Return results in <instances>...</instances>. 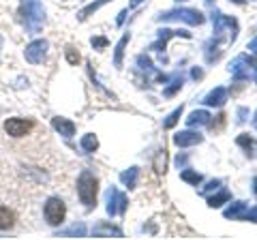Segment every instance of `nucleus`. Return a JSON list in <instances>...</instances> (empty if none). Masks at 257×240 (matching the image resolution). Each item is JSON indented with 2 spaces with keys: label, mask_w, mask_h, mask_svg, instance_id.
Masks as SVG:
<instances>
[{
  "label": "nucleus",
  "mask_w": 257,
  "mask_h": 240,
  "mask_svg": "<svg viewBox=\"0 0 257 240\" xmlns=\"http://www.w3.org/2000/svg\"><path fill=\"white\" fill-rule=\"evenodd\" d=\"M22 22L26 26L28 35L41 33L43 24H45V9L41 5V0H22Z\"/></svg>",
  "instance_id": "nucleus-1"
},
{
  "label": "nucleus",
  "mask_w": 257,
  "mask_h": 240,
  "mask_svg": "<svg viewBox=\"0 0 257 240\" xmlns=\"http://www.w3.org/2000/svg\"><path fill=\"white\" fill-rule=\"evenodd\" d=\"M212 28H214V41L219 43H234L238 37V22L231 15L225 13H214L212 15Z\"/></svg>",
  "instance_id": "nucleus-2"
},
{
  "label": "nucleus",
  "mask_w": 257,
  "mask_h": 240,
  "mask_svg": "<svg viewBox=\"0 0 257 240\" xmlns=\"http://www.w3.org/2000/svg\"><path fill=\"white\" fill-rule=\"evenodd\" d=\"M96 191H99V180L90 170H82L77 178V195L82 199V204L90 210L96 204Z\"/></svg>",
  "instance_id": "nucleus-3"
},
{
  "label": "nucleus",
  "mask_w": 257,
  "mask_h": 240,
  "mask_svg": "<svg viewBox=\"0 0 257 240\" xmlns=\"http://www.w3.org/2000/svg\"><path fill=\"white\" fill-rule=\"evenodd\" d=\"M157 22H184L189 26H202L206 22L204 13L197 9H187V7H178V9L172 11H163L157 15Z\"/></svg>",
  "instance_id": "nucleus-4"
},
{
  "label": "nucleus",
  "mask_w": 257,
  "mask_h": 240,
  "mask_svg": "<svg viewBox=\"0 0 257 240\" xmlns=\"http://www.w3.org/2000/svg\"><path fill=\"white\" fill-rule=\"evenodd\" d=\"M43 214H45V221L50 223V225H60L64 221V214H67V206L60 197H50L43 206Z\"/></svg>",
  "instance_id": "nucleus-5"
},
{
  "label": "nucleus",
  "mask_w": 257,
  "mask_h": 240,
  "mask_svg": "<svg viewBox=\"0 0 257 240\" xmlns=\"http://www.w3.org/2000/svg\"><path fill=\"white\" fill-rule=\"evenodd\" d=\"M47 47H50V43H47L45 39H37V41H32V43L26 45V50H24V58H26L30 65H39V62L45 60Z\"/></svg>",
  "instance_id": "nucleus-6"
},
{
  "label": "nucleus",
  "mask_w": 257,
  "mask_h": 240,
  "mask_svg": "<svg viewBox=\"0 0 257 240\" xmlns=\"http://www.w3.org/2000/svg\"><path fill=\"white\" fill-rule=\"evenodd\" d=\"M229 73L236 79H248L253 77V62L248 60V56H236L229 65Z\"/></svg>",
  "instance_id": "nucleus-7"
},
{
  "label": "nucleus",
  "mask_w": 257,
  "mask_h": 240,
  "mask_svg": "<svg viewBox=\"0 0 257 240\" xmlns=\"http://www.w3.org/2000/svg\"><path fill=\"white\" fill-rule=\"evenodd\" d=\"M35 127L32 120H26V118H9L5 123V131L11 135V138H24V135H28L30 129Z\"/></svg>",
  "instance_id": "nucleus-8"
},
{
  "label": "nucleus",
  "mask_w": 257,
  "mask_h": 240,
  "mask_svg": "<svg viewBox=\"0 0 257 240\" xmlns=\"http://www.w3.org/2000/svg\"><path fill=\"white\" fill-rule=\"evenodd\" d=\"M174 37H182V39H191V33H187V30H172V28H161L159 33H157V41L150 45V50H155V52H163L165 50V45L170 39Z\"/></svg>",
  "instance_id": "nucleus-9"
},
{
  "label": "nucleus",
  "mask_w": 257,
  "mask_h": 240,
  "mask_svg": "<svg viewBox=\"0 0 257 240\" xmlns=\"http://www.w3.org/2000/svg\"><path fill=\"white\" fill-rule=\"evenodd\" d=\"M204 142V135L197 131H180L174 135V144L178 148H189V146H197Z\"/></svg>",
  "instance_id": "nucleus-10"
},
{
  "label": "nucleus",
  "mask_w": 257,
  "mask_h": 240,
  "mask_svg": "<svg viewBox=\"0 0 257 240\" xmlns=\"http://www.w3.org/2000/svg\"><path fill=\"white\" fill-rule=\"evenodd\" d=\"M225 101H227V90H225L223 86H216L214 90H210L204 97V105H208V107H221V105H225Z\"/></svg>",
  "instance_id": "nucleus-11"
},
{
  "label": "nucleus",
  "mask_w": 257,
  "mask_h": 240,
  "mask_svg": "<svg viewBox=\"0 0 257 240\" xmlns=\"http://www.w3.org/2000/svg\"><path fill=\"white\" fill-rule=\"evenodd\" d=\"M120 199H122V193L116 189V187H109L107 189V195H105V210H107V214L109 217H114V214H118V210H120Z\"/></svg>",
  "instance_id": "nucleus-12"
},
{
  "label": "nucleus",
  "mask_w": 257,
  "mask_h": 240,
  "mask_svg": "<svg viewBox=\"0 0 257 240\" xmlns=\"http://www.w3.org/2000/svg\"><path fill=\"white\" fill-rule=\"evenodd\" d=\"M52 127L62 135V138H73V135H75V125L71 123L69 118L56 116V118H52Z\"/></svg>",
  "instance_id": "nucleus-13"
},
{
  "label": "nucleus",
  "mask_w": 257,
  "mask_h": 240,
  "mask_svg": "<svg viewBox=\"0 0 257 240\" xmlns=\"http://www.w3.org/2000/svg\"><path fill=\"white\" fill-rule=\"evenodd\" d=\"M248 210V204L242 202V199H238V202H231L227 208L223 210V217L225 219H244V214Z\"/></svg>",
  "instance_id": "nucleus-14"
},
{
  "label": "nucleus",
  "mask_w": 257,
  "mask_h": 240,
  "mask_svg": "<svg viewBox=\"0 0 257 240\" xmlns=\"http://www.w3.org/2000/svg\"><path fill=\"white\" fill-rule=\"evenodd\" d=\"M210 111H206V109H195V111H191L189 118L184 120L187 123V127H204V125H210Z\"/></svg>",
  "instance_id": "nucleus-15"
},
{
  "label": "nucleus",
  "mask_w": 257,
  "mask_h": 240,
  "mask_svg": "<svg viewBox=\"0 0 257 240\" xmlns=\"http://www.w3.org/2000/svg\"><path fill=\"white\" fill-rule=\"evenodd\" d=\"M138 178H140V167H135V165L120 174V182H122L124 187H128V189L138 187Z\"/></svg>",
  "instance_id": "nucleus-16"
},
{
  "label": "nucleus",
  "mask_w": 257,
  "mask_h": 240,
  "mask_svg": "<svg viewBox=\"0 0 257 240\" xmlns=\"http://www.w3.org/2000/svg\"><path fill=\"white\" fill-rule=\"evenodd\" d=\"M92 234H94L96 238H103V236H116V238H122V231H120L118 227H114V225H109V223H105V221H101L99 225L92 229Z\"/></svg>",
  "instance_id": "nucleus-17"
},
{
  "label": "nucleus",
  "mask_w": 257,
  "mask_h": 240,
  "mask_svg": "<svg viewBox=\"0 0 257 240\" xmlns=\"http://www.w3.org/2000/svg\"><path fill=\"white\" fill-rule=\"evenodd\" d=\"M86 225L84 223H73L71 227H67V229H62L58 236H62V238H84L86 236Z\"/></svg>",
  "instance_id": "nucleus-18"
},
{
  "label": "nucleus",
  "mask_w": 257,
  "mask_h": 240,
  "mask_svg": "<svg viewBox=\"0 0 257 240\" xmlns=\"http://www.w3.org/2000/svg\"><path fill=\"white\" fill-rule=\"evenodd\" d=\"M231 199V193L227 189H219V193L212 195V197H208V206L210 208H221L223 204H227Z\"/></svg>",
  "instance_id": "nucleus-19"
},
{
  "label": "nucleus",
  "mask_w": 257,
  "mask_h": 240,
  "mask_svg": "<svg viewBox=\"0 0 257 240\" xmlns=\"http://www.w3.org/2000/svg\"><path fill=\"white\" fill-rule=\"evenodd\" d=\"M107 3H109V0H94V3H90L88 7H84V9L77 13V20H79V22L88 20V18H90V15H92L94 11H99L101 7H103V5H107Z\"/></svg>",
  "instance_id": "nucleus-20"
},
{
  "label": "nucleus",
  "mask_w": 257,
  "mask_h": 240,
  "mask_svg": "<svg viewBox=\"0 0 257 240\" xmlns=\"http://www.w3.org/2000/svg\"><path fill=\"white\" fill-rule=\"evenodd\" d=\"M13 223H15V214L7 206H0V231L11 229Z\"/></svg>",
  "instance_id": "nucleus-21"
},
{
  "label": "nucleus",
  "mask_w": 257,
  "mask_h": 240,
  "mask_svg": "<svg viewBox=\"0 0 257 240\" xmlns=\"http://www.w3.org/2000/svg\"><path fill=\"white\" fill-rule=\"evenodd\" d=\"M128 35H124L122 39H120V41L116 43V50H114V67H122V56H124V47H126V43H128Z\"/></svg>",
  "instance_id": "nucleus-22"
},
{
  "label": "nucleus",
  "mask_w": 257,
  "mask_h": 240,
  "mask_svg": "<svg viewBox=\"0 0 257 240\" xmlns=\"http://www.w3.org/2000/svg\"><path fill=\"white\" fill-rule=\"evenodd\" d=\"M180 180L184 182H189V185H199L202 182V174H197L195 170H189V167H182V172H180Z\"/></svg>",
  "instance_id": "nucleus-23"
},
{
  "label": "nucleus",
  "mask_w": 257,
  "mask_h": 240,
  "mask_svg": "<svg viewBox=\"0 0 257 240\" xmlns=\"http://www.w3.org/2000/svg\"><path fill=\"white\" fill-rule=\"evenodd\" d=\"M79 144H82V148L86 150V153H94V150L99 148V140H96L94 133H86Z\"/></svg>",
  "instance_id": "nucleus-24"
},
{
  "label": "nucleus",
  "mask_w": 257,
  "mask_h": 240,
  "mask_svg": "<svg viewBox=\"0 0 257 240\" xmlns=\"http://www.w3.org/2000/svg\"><path fill=\"white\" fill-rule=\"evenodd\" d=\"M155 172L157 174H165L167 172V153H165V148L159 150L157 157H155Z\"/></svg>",
  "instance_id": "nucleus-25"
},
{
  "label": "nucleus",
  "mask_w": 257,
  "mask_h": 240,
  "mask_svg": "<svg viewBox=\"0 0 257 240\" xmlns=\"http://www.w3.org/2000/svg\"><path fill=\"white\" fill-rule=\"evenodd\" d=\"M182 84H184V79H182V75H176V77L172 79V82H170V86H165V90H163V94H165V97H174V94H176V92H178V90H180V88H182Z\"/></svg>",
  "instance_id": "nucleus-26"
},
{
  "label": "nucleus",
  "mask_w": 257,
  "mask_h": 240,
  "mask_svg": "<svg viewBox=\"0 0 257 240\" xmlns=\"http://www.w3.org/2000/svg\"><path fill=\"white\" fill-rule=\"evenodd\" d=\"M138 67H140V71H144V73H155V65H152L150 56H146V54L138 56Z\"/></svg>",
  "instance_id": "nucleus-27"
},
{
  "label": "nucleus",
  "mask_w": 257,
  "mask_h": 240,
  "mask_svg": "<svg viewBox=\"0 0 257 240\" xmlns=\"http://www.w3.org/2000/svg\"><path fill=\"white\" fill-rule=\"evenodd\" d=\"M180 116H182V105H180V107H176V109L172 111V114L163 120V129H174L176 123L180 120Z\"/></svg>",
  "instance_id": "nucleus-28"
},
{
  "label": "nucleus",
  "mask_w": 257,
  "mask_h": 240,
  "mask_svg": "<svg viewBox=\"0 0 257 240\" xmlns=\"http://www.w3.org/2000/svg\"><path fill=\"white\" fill-rule=\"evenodd\" d=\"M236 144L240 148H244L246 150V155H251L253 153V138L248 133H242V135H238L236 138Z\"/></svg>",
  "instance_id": "nucleus-29"
},
{
  "label": "nucleus",
  "mask_w": 257,
  "mask_h": 240,
  "mask_svg": "<svg viewBox=\"0 0 257 240\" xmlns=\"http://www.w3.org/2000/svg\"><path fill=\"white\" fill-rule=\"evenodd\" d=\"M221 185H223V180H219V178H216V180H210V182H208V185H206L202 191H199V193L208 197V195L212 193V191H219V189H221Z\"/></svg>",
  "instance_id": "nucleus-30"
},
{
  "label": "nucleus",
  "mask_w": 257,
  "mask_h": 240,
  "mask_svg": "<svg viewBox=\"0 0 257 240\" xmlns=\"http://www.w3.org/2000/svg\"><path fill=\"white\" fill-rule=\"evenodd\" d=\"M90 43H92L94 50H105V47L109 45V41H107L105 37H92V39H90Z\"/></svg>",
  "instance_id": "nucleus-31"
},
{
  "label": "nucleus",
  "mask_w": 257,
  "mask_h": 240,
  "mask_svg": "<svg viewBox=\"0 0 257 240\" xmlns=\"http://www.w3.org/2000/svg\"><path fill=\"white\" fill-rule=\"evenodd\" d=\"M246 118H248V109L246 107H238L236 109V123L242 125V123H246Z\"/></svg>",
  "instance_id": "nucleus-32"
},
{
  "label": "nucleus",
  "mask_w": 257,
  "mask_h": 240,
  "mask_svg": "<svg viewBox=\"0 0 257 240\" xmlns=\"http://www.w3.org/2000/svg\"><path fill=\"white\" fill-rule=\"evenodd\" d=\"M67 60L71 62V65H77L79 62V54L73 50V47H67Z\"/></svg>",
  "instance_id": "nucleus-33"
},
{
  "label": "nucleus",
  "mask_w": 257,
  "mask_h": 240,
  "mask_svg": "<svg viewBox=\"0 0 257 240\" xmlns=\"http://www.w3.org/2000/svg\"><path fill=\"white\" fill-rule=\"evenodd\" d=\"M244 219H246V221H253V223H257V206L248 208L246 214H244Z\"/></svg>",
  "instance_id": "nucleus-34"
},
{
  "label": "nucleus",
  "mask_w": 257,
  "mask_h": 240,
  "mask_svg": "<svg viewBox=\"0 0 257 240\" xmlns=\"http://www.w3.org/2000/svg\"><path fill=\"white\" fill-rule=\"evenodd\" d=\"M246 50L251 52L253 56H257V37L255 39H251V41H248V45H246Z\"/></svg>",
  "instance_id": "nucleus-35"
},
{
  "label": "nucleus",
  "mask_w": 257,
  "mask_h": 240,
  "mask_svg": "<svg viewBox=\"0 0 257 240\" xmlns=\"http://www.w3.org/2000/svg\"><path fill=\"white\" fill-rule=\"evenodd\" d=\"M191 77H193V79H202V77H204V71L199 69V67H193V71H191Z\"/></svg>",
  "instance_id": "nucleus-36"
},
{
  "label": "nucleus",
  "mask_w": 257,
  "mask_h": 240,
  "mask_svg": "<svg viewBox=\"0 0 257 240\" xmlns=\"http://www.w3.org/2000/svg\"><path fill=\"white\" fill-rule=\"evenodd\" d=\"M126 206H128V199H126V195L122 193V199H120V210H118V212L124 214V212H126Z\"/></svg>",
  "instance_id": "nucleus-37"
},
{
  "label": "nucleus",
  "mask_w": 257,
  "mask_h": 240,
  "mask_svg": "<svg viewBox=\"0 0 257 240\" xmlns=\"http://www.w3.org/2000/svg\"><path fill=\"white\" fill-rule=\"evenodd\" d=\"M124 18H126V9L118 13V18H116V24H118V26H120V24H122V22H124Z\"/></svg>",
  "instance_id": "nucleus-38"
},
{
  "label": "nucleus",
  "mask_w": 257,
  "mask_h": 240,
  "mask_svg": "<svg viewBox=\"0 0 257 240\" xmlns=\"http://www.w3.org/2000/svg\"><path fill=\"white\" fill-rule=\"evenodd\" d=\"M176 163H178V167H180V165H184V163H187V157H184V155H178V159H176Z\"/></svg>",
  "instance_id": "nucleus-39"
},
{
  "label": "nucleus",
  "mask_w": 257,
  "mask_h": 240,
  "mask_svg": "<svg viewBox=\"0 0 257 240\" xmlns=\"http://www.w3.org/2000/svg\"><path fill=\"white\" fill-rule=\"evenodd\" d=\"M142 3H144V0H131V5H128V7L133 9V7H138V5H142Z\"/></svg>",
  "instance_id": "nucleus-40"
},
{
  "label": "nucleus",
  "mask_w": 257,
  "mask_h": 240,
  "mask_svg": "<svg viewBox=\"0 0 257 240\" xmlns=\"http://www.w3.org/2000/svg\"><path fill=\"white\" fill-rule=\"evenodd\" d=\"M253 127L257 129V109H255V114H253Z\"/></svg>",
  "instance_id": "nucleus-41"
},
{
  "label": "nucleus",
  "mask_w": 257,
  "mask_h": 240,
  "mask_svg": "<svg viewBox=\"0 0 257 240\" xmlns=\"http://www.w3.org/2000/svg\"><path fill=\"white\" fill-rule=\"evenodd\" d=\"M253 191H255V193H257V178L253 180Z\"/></svg>",
  "instance_id": "nucleus-42"
},
{
  "label": "nucleus",
  "mask_w": 257,
  "mask_h": 240,
  "mask_svg": "<svg viewBox=\"0 0 257 240\" xmlns=\"http://www.w3.org/2000/svg\"><path fill=\"white\" fill-rule=\"evenodd\" d=\"M255 82H257V73H255Z\"/></svg>",
  "instance_id": "nucleus-43"
},
{
  "label": "nucleus",
  "mask_w": 257,
  "mask_h": 240,
  "mask_svg": "<svg viewBox=\"0 0 257 240\" xmlns=\"http://www.w3.org/2000/svg\"><path fill=\"white\" fill-rule=\"evenodd\" d=\"M0 45H3V39H0Z\"/></svg>",
  "instance_id": "nucleus-44"
},
{
  "label": "nucleus",
  "mask_w": 257,
  "mask_h": 240,
  "mask_svg": "<svg viewBox=\"0 0 257 240\" xmlns=\"http://www.w3.org/2000/svg\"><path fill=\"white\" fill-rule=\"evenodd\" d=\"M236 3H240V0H236Z\"/></svg>",
  "instance_id": "nucleus-45"
}]
</instances>
